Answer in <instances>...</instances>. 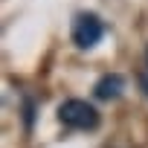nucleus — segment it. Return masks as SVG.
Listing matches in <instances>:
<instances>
[{
  "mask_svg": "<svg viewBox=\"0 0 148 148\" xmlns=\"http://www.w3.org/2000/svg\"><path fill=\"white\" fill-rule=\"evenodd\" d=\"M58 122L67 131H96L102 125V116L84 99H67L58 105Z\"/></svg>",
  "mask_w": 148,
  "mask_h": 148,
  "instance_id": "obj_1",
  "label": "nucleus"
},
{
  "mask_svg": "<svg viewBox=\"0 0 148 148\" xmlns=\"http://www.w3.org/2000/svg\"><path fill=\"white\" fill-rule=\"evenodd\" d=\"M73 44L79 49H93L102 38H105V23L96 12H79L73 18Z\"/></svg>",
  "mask_w": 148,
  "mask_h": 148,
  "instance_id": "obj_2",
  "label": "nucleus"
},
{
  "mask_svg": "<svg viewBox=\"0 0 148 148\" xmlns=\"http://www.w3.org/2000/svg\"><path fill=\"white\" fill-rule=\"evenodd\" d=\"M125 90V76H119V73H105V76L93 84V96L99 102H116Z\"/></svg>",
  "mask_w": 148,
  "mask_h": 148,
  "instance_id": "obj_3",
  "label": "nucleus"
},
{
  "mask_svg": "<svg viewBox=\"0 0 148 148\" xmlns=\"http://www.w3.org/2000/svg\"><path fill=\"white\" fill-rule=\"evenodd\" d=\"M139 87H142V93L148 96V58H145V67L139 70Z\"/></svg>",
  "mask_w": 148,
  "mask_h": 148,
  "instance_id": "obj_4",
  "label": "nucleus"
}]
</instances>
